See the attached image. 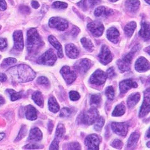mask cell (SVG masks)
<instances>
[{
    "instance_id": "12",
    "label": "cell",
    "mask_w": 150,
    "mask_h": 150,
    "mask_svg": "<svg viewBox=\"0 0 150 150\" xmlns=\"http://www.w3.org/2000/svg\"><path fill=\"white\" fill-rule=\"evenodd\" d=\"M150 110V98H149V88H148L144 92V99L142 103V106L139 111V117H143L147 115Z\"/></svg>"
},
{
    "instance_id": "57",
    "label": "cell",
    "mask_w": 150,
    "mask_h": 150,
    "mask_svg": "<svg viewBox=\"0 0 150 150\" xmlns=\"http://www.w3.org/2000/svg\"><path fill=\"white\" fill-rule=\"evenodd\" d=\"M5 99H3V97L0 96V105L3 104L5 103Z\"/></svg>"
},
{
    "instance_id": "47",
    "label": "cell",
    "mask_w": 150,
    "mask_h": 150,
    "mask_svg": "<svg viewBox=\"0 0 150 150\" xmlns=\"http://www.w3.org/2000/svg\"><path fill=\"white\" fill-rule=\"evenodd\" d=\"M49 149H50V150L59 149V141L57 139H56L55 138V139L53 141V142H52Z\"/></svg>"
},
{
    "instance_id": "50",
    "label": "cell",
    "mask_w": 150,
    "mask_h": 150,
    "mask_svg": "<svg viewBox=\"0 0 150 150\" xmlns=\"http://www.w3.org/2000/svg\"><path fill=\"white\" fill-rule=\"evenodd\" d=\"M41 147L40 146H38V144H29L28 145L25 146L24 148L26 149H40Z\"/></svg>"
},
{
    "instance_id": "53",
    "label": "cell",
    "mask_w": 150,
    "mask_h": 150,
    "mask_svg": "<svg viewBox=\"0 0 150 150\" xmlns=\"http://www.w3.org/2000/svg\"><path fill=\"white\" fill-rule=\"evenodd\" d=\"M79 31H80V30L78 29L77 28L74 27L73 28V29H72V31H71V33H72V35L73 36H76L78 34V33H79Z\"/></svg>"
},
{
    "instance_id": "14",
    "label": "cell",
    "mask_w": 150,
    "mask_h": 150,
    "mask_svg": "<svg viewBox=\"0 0 150 150\" xmlns=\"http://www.w3.org/2000/svg\"><path fill=\"white\" fill-rule=\"evenodd\" d=\"M149 62L143 57L138 58L135 63V69L138 72H145L149 69Z\"/></svg>"
},
{
    "instance_id": "20",
    "label": "cell",
    "mask_w": 150,
    "mask_h": 150,
    "mask_svg": "<svg viewBox=\"0 0 150 150\" xmlns=\"http://www.w3.org/2000/svg\"><path fill=\"white\" fill-rule=\"evenodd\" d=\"M43 137L42 132L38 128L35 127L33 128L30 131L29 136L28 137L29 141H39L42 140Z\"/></svg>"
},
{
    "instance_id": "15",
    "label": "cell",
    "mask_w": 150,
    "mask_h": 150,
    "mask_svg": "<svg viewBox=\"0 0 150 150\" xmlns=\"http://www.w3.org/2000/svg\"><path fill=\"white\" fill-rule=\"evenodd\" d=\"M14 48L17 50L21 51L24 48L23 35L21 31H16L13 33Z\"/></svg>"
},
{
    "instance_id": "18",
    "label": "cell",
    "mask_w": 150,
    "mask_h": 150,
    "mask_svg": "<svg viewBox=\"0 0 150 150\" xmlns=\"http://www.w3.org/2000/svg\"><path fill=\"white\" fill-rule=\"evenodd\" d=\"M108 39L112 43H117L119 41L120 33L117 28H111L107 31Z\"/></svg>"
},
{
    "instance_id": "54",
    "label": "cell",
    "mask_w": 150,
    "mask_h": 150,
    "mask_svg": "<svg viewBox=\"0 0 150 150\" xmlns=\"http://www.w3.org/2000/svg\"><path fill=\"white\" fill-rule=\"evenodd\" d=\"M31 5H32L33 8H35V9L38 8L40 7V4L38 3V2L36 1H33L31 2Z\"/></svg>"
},
{
    "instance_id": "33",
    "label": "cell",
    "mask_w": 150,
    "mask_h": 150,
    "mask_svg": "<svg viewBox=\"0 0 150 150\" xmlns=\"http://www.w3.org/2000/svg\"><path fill=\"white\" fill-rule=\"evenodd\" d=\"M81 43L82 45L88 52H92L94 49V46L91 42V40L87 39V38H83L81 40Z\"/></svg>"
},
{
    "instance_id": "63",
    "label": "cell",
    "mask_w": 150,
    "mask_h": 150,
    "mask_svg": "<svg viewBox=\"0 0 150 150\" xmlns=\"http://www.w3.org/2000/svg\"><path fill=\"white\" fill-rule=\"evenodd\" d=\"M0 29H1V26H0Z\"/></svg>"
},
{
    "instance_id": "7",
    "label": "cell",
    "mask_w": 150,
    "mask_h": 150,
    "mask_svg": "<svg viewBox=\"0 0 150 150\" xmlns=\"http://www.w3.org/2000/svg\"><path fill=\"white\" fill-rule=\"evenodd\" d=\"M93 63L87 59H82L78 61L74 64V68L81 74H85L92 66Z\"/></svg>"
},
{
    "instance_id": "17",
    "label": "cell",
    "mask_w": 150,
    "mask_h": 150,
    "mask_svg": "<svg viewBox=\"0 0 150 150\" xmlns=\"http://www.w3.org/2000/svg\"><path fill=\"white\" fill-rule=\"evenodd\" d=\"M65 50L67 56L71 59L77 58L80 54L77 47L72 43L67 44L65 47Z\"/></svg>"
},
{
    "instance_id": "31",
    "label": "cell",
    "mask_w": 150,
    "mask_h": 150,
    "mask_svg": "<svg viewBox=\"0 0 150 150\" xmlns=\"http://www.w3.org/2000/svg\"><path fill=\"white\" fill-rule=\"evenodd\" d=\"M125 112V106L123 103L118 104L117 106L115 107L114 111H112V116L113 117H120L122 116Z\"/></svg>"
},
{
    "instance_id": "42",
    "label": "cell",
    "mask_w": 150,
    "mask_h": 150,
    "mask_svg": "<svg viewBox=\"0 0 150 150\" xmlns=\"http://www.w3.org/2000/svg\"><path fill=\"white\" fill-rule=\"evenodd\" d=\"M71 114V110L70 108H64L62 109L61 111V113H60V117L65 118V117H68Z\"/></svg>"
},
{
    "instance_id": "6",
    "label": "cell",
    "mask_w": 150,
    "mask_h": 150,
    "mask_svg": "<svg viewBox=\"0 0 150 150\" xmlns=\"http://www.w3.org/2000/svg\"><path fill=\"white\" fill-rule=\"evenodd\" d=\"M48 24L50 28H55L59 31H64L68 27L67 21L61 17H52L49 20Z\"/></svg>"
},
{
    "instance_id": "8",
    "label": "cell",
    "mask_w": 150,
    "mask_h": 150,
    "mask_svg": "<svg viewBox=\"0 0 150 150\" xmlns=\"http://www.w3.org/2000/svg\"><path fill=\"white\" fill-rule=\"evenodd\" d=\"M87 28L93 36L99 37L103 34L104 27L100 22L95 21L90 22L87 25Z\"/></svg>"
},
{
    "instance_id": "19",
    "label": "cell",
    "mask_w": 150,
    "mask_h": 150,
    "mask_svg": "<svg viewBox=\"0 0 150 150\" xmlns=\"http://www.w3.org/2000/svg\"><path fill=\"white\" fill-rule=\"evenodd\" d=\"M48 41H49V42L53 46L56 50H57L59 57L62 58L64 54H63L62 45H61V43L58 42V40L56 39L54 36H50L48 37Z\"/></svg>"
},
{
    "instance_id": "60",
    "label": "cell",
    "mask_w": 150,
    "mask_h": 150,
    "mask_svg": "<svg viewBox=\"0 0 150 150\" xmlns=\"http://www.w3.org/2000/svg\"><path fill=\"white\" fill-rule=\"evenodd\" d=\"M147 137H148V138L149 137V130H148V132H147Z\"/></svg>"
},
{
    "instance_id": "34",
    "label": "cell",
    "mask_w": 150,
    "mask_h": 150,
    "mask_svg": "<svg viewBox=\"0 0 150 150\" xmlns=\"http://www.w3.org/2000/svg\"><path fill=\"white\" fill-rule=\"evenodd\" d=\"M65 132H66V129H65L64 126V125H62V123H60V124L58 125L57 130H56V132H55L56 139H57L58 141L61 140L63 137Z\"/></svg>"
},
{
    "instance_id": "22",
    "label": "cell",
    "mask_w": 150,
    "mask_h": 150,
    "mask_svg": "<svg viewBox=\"0 0 150 150\" xmlns=\"http://www.w3.org/2000/svg\"><path fill=\"white\" fill-rule=\"evenodd\" d=\"M140 1L139 0H127L125 2V6L129 12H135L139 9Z\"/></svg>"
},
{
    "instance_id": "64",
    "label": "cell",
    "mask_w": 150,
    "mask_h": 150,
    "mask_svg": "<svg viewBox=\"0 0 150 150\" xmlns=\"http://www.w3.org/2000/svg\"><path fill=\"white\" fill-rule=\"evenodd\" d=\"M0 58H1V56H0Z\"/></svg>"
},
{
    "instance_id": "45",
    "label": "cell",
    "mask_w": 150,
    "mask_h": 150,
    "mask_svg": "<svg viewBox=\"0 0 150 150\" xmlns=\"http://www.w3.org/2000/svg\"><path fill=\"white\" fill-rule=\"evenodd\" d=\"M38 83H39L40 85H48V83H49V81H48V79L45 76H41L38 78L37 80Z\"/></svg>"
},
{
    "instance_id": "3",
    "label": "cell",
    "mask_w": 150,
    "mask_h": 150,
    "mask_svg": "<svg viewBox=\"0 0 150 150\" xmlns=\"http://www.w3.org/2000/svg\"><path fill=\"white\" fill-rule=\"evenodd\" d=\"M99 117V112L95 108H92L81 116V121L87 125H92Z\"/></svg>"
},
{
    "instance_id": "56",
    "label": "cell",
    "mask_w": 150,
    "mask_h": 150,
    "mask_svg": "<svg viewBox=\"0 0 150 150\" xmlns=\"http://www.w3.org/2000/svg\"><path fill=\"white\" fill-rule=\"evenodd\" d=\"M48 130H49V132L51 133L52 129H53V128H54V124L52 121L49 122V123H48Z\"/></svg>"
},
{
    "instance_id": "55",
    "label": "cell",
    "mask_w": 150,
    "mask_h": 150,
    "mask_svg": "<svg viewBox=\"0 0 150 150\" xmlns=\"http://www.w3.org/2000/svg\"><path fill=\"white\" fill-rule=\"evenodd\" d=\"M6 80V76L3 73H1L0 74V81L3 82L5 81Z\"/></svg>"
},
{
    "instance_id": "44",
    "label": "cell",
    "mask_w": 150,
    "mask_h": 150,
    "mask_svg": "<svg viewBox=\"0 0 150 150\" xmlns=\"http://www.w3.org/2000/svg\"><path fill=\"white\" fill-rule=\"evenodd\" d=\"M69 98L71 100H78L80 98V96L79 93L76 91H71L69 92Z\"/></svg>"
},
{
    "instance_id": "5",
    "label": "cell",
    "mask_w": 150,
    "mask_h": 150,
    "mask_svg": "<svg viewBox=\"0 0 150 150\" xmlns=\"http://www.w3.org/2000/svg\"><path fill=\"white\" fill-rule=\"evenodd\" d=\"M108 76L106 73H104L100 69H97L92 74V76L90 78L89 81L92 84L99 86L104 84Z\"/></svg>"
},
{
    "instance_id": "37",
    "label": "cell",
    "mask_w": 150,
    "mask_h": 150,
    "mask_svg": "<svg viewBox=\"0 0 150 150\" xmlns=\"http://www.w3.org/2000/svg\"><path fill=\"white\" fill-rule=\"evenodd\" d=\"M104 119L103 117H98L97 120L95 122L96 123L94 125V129L97 131H100L104 126Z\"/></svg>"
},
{
    "instance_id": "10",
    "label": "cell",
    "mask_w": 150,
    "mask_h": 150,
    "mask_svg": "<svg viewBox=\"0 0 150 150\" xmlns=\"http://www.w3.org/2000/svg\"><path fill=\"white\" fill-rule=\"evenodd\" d=\"M85 143L88 149L98 150L99 148L100 139L96 134H91L86 137Z\"/></svg>"
},
{
    "instance_id": "35",
    "label": "cell",
    "mask_w": 150,
    "mask_h": 150,
    "mask_svg": "<svg viewBox=\"0 0 150 150\" xmlns=\"http://www.w3.org/2000/svg\"><path fill=\"white\" fill-rule=\"evenodd\" d=\"M6 91L10 95L11 100L12 101H15L21 99L22 96V92H17L12 89H7Z\"/></svg>"
},
{
    "instance_id": "30",
    "label": "cell",
    "mask_w": 150,
    "mask_h": 150,
    "mask_svg": "<svg viewBox=\"0 0 150 150\" xmlns=\"http://www.w3.org/2000/svg\"><path fill=\"white\" fill-rule=\"evenodd\" d=\"M139 139V134L137 132H133L130 135V136L127 142V147L129 148H131L137 144V142Z\"/></svg>"
},
{
    "instance_id": "62",
    "label": "cell",
    "mask_w": 150,
    "mask_h": 150,
    "mask_svg": "<svg viewBox=\"0 0 150 150\" xmlns=\"http://www.w3.org/2000/svg\"><path fill=\"white\" fill-rule=\"evenodd\" d=\"M146 1L147 2V3H148V4H149V0H146Z\"/></svg>"
},
{
    "instance_id": "40",
    "label": "cell",
    "mask_w": 150,
    "mask_h": 150,
    "mask_svg": "<svg viewBox=\"0 0 150 150\" xmlns=\"http://www.w3.org/2000/svg\"><path fill=\"white\" fill-rule=\"evenodd\" d=\"M26 134H27V129H26V127L25 125H23L22 127V128L19 132V134H18V136L16 138V141H20L22 138H24Z\"/></svg>"
},
{
    "instance_id": "38",
    "label": "cell",
    "mask_w": 150,
    "mask_h": 150,
    "mask_svg": "<svg viewBox=\"0 0 150 150\" xmlns=\"http://www.w3.org/2000/svg\"><path fill=\"white\" fill-rule=\"evenodd\" d=\"M106 95L110 100H112L115 97V91L112 87H108L106 90Z\"/></svg>"
},
{
    "instance_id": "52",
    "label": "cell",
    "mask_w": 150,
    "mask_h": 150,
    "mask_svg": "<svg viewBox=\"0 0 150 150\" xmlns=\"http://www.w3.org/2000/svg\"><path fill=\"white\" fill-rule=\"evenodd\" d=\"M20 10H21V12H22V13H28L30 12L29 8L26 6H21L20 7Z\"/></svg>"
},
{
    "instance_id": "48",
    "label": "cell",
    "mask_w": 150,
    "mask_h": 150,
    "mask_svg": "<svg viewBox=\"0 0 150 150\" xmlns=\"http://www.w3.org/2000/svg\"><path fill=\"white\" fill-rule=\"evenodd\" d=\"M7 47V42L5 38H0V50H4Z\"/></svg>"
},
{
    "instance_id": "13",
    "label": "cell",
    "mask_w": 150,
    "mask_h": 150,
    "mask_svg": "<svg viewBox=\"0 0 150 150\" xmlns=\"http://www.w3.org/2000/svg\"><path fill=\"white\" fill-rule=\"evenodd\" d=\"M111 128L113 132L120 136H125L128 132L129 125L127 123L113 122L111 124Z\"/></svg>"
},
{
    "instance_id": "28",
    "label": "cell",
    "mask_w": 150,
    "mask_h": 150,
    "mask_svg": "<svg viewBox=\"0 0 150 150\" xmlns=\"http://www.w3.org/2000/svg\"><path fill=\"white\" fill-rule=\"evenodd\" d=\"M48 108L52 112H57L59 111V105L54 97H50L48 99Z\"/></svg>"
},
{
    "instance_id": "46",
    "label": "cell",
    "mask_w": 150,
    "mask_h": 150,
    "mask_svg": "<svg viewBox=\"0 0 150 150\" xmlns=\"http://www.w3.org/2000/svg\"><path fill=\"white\" fill-rule=\"evenodd\" d=\"M67 149H81V146L78 142H72L67 146Z\"/></svg>"
},
{
    "instance_id": "49",
    "label": "cell",
    "mask_w": 150,
    "mask_h": 150,
    "mask_svg": "<svg viewBox=\"0 0 150 150\" xmlns=\"http://www.w3.org/2000/svg\"><path fill=\"white\" fill-rule=\"evenodd\" d=\"M107 76L109 78H112L113 77H115L116 76V73L115 69H113V67H110V69H108L107 71Z\"/></svg>"
},
{
    "instance_id": "32",
    "label": "cell",
    "mask_w": 150,
    "mask_h": 150,
    "mask_svg": "<svg viewBox=\"0 0 150 150\" xmlns=\"http://www.w3.org/2000/svg\"><path fill=\"white\" fill-rule=\"evenodd\" d=\"M32 99L35 103L39 106H42L43 104V97L42 93L39 91H36L33 93Z\"/></svg>"
},
{
    "instance_id": "43",
    "label": "cell",
    "mask_w": 150,
    "mask_h": 150,
    "mask_svg": "<svg viewBox=\"0 0 150 150\" xmlns=\"http://www.w3.org/2000/svg\"><path fill=\"white\" fill-rule=\"evenodd\" d=\"M111 146L116 149H120L122 148L123 142L119 139H115L111 142Z\"/></svg>"
},
{
    "instance_id": "29",
    "label": "cell",
    "mask_w": 150,
    "mask_h": 150,
    "mask_svg": "<svg viewBox=\"0 0 150 150\" xmlns=\"http://www.w3.org/2000/svg\"><path fill=\"white\" fill-rule=\"evenodd\" d=\"M136 28V23L134 21H132L127 24L124 28V31L126 35L129 37H131L133 35L134 30Z\"/></svg>"
},
{
    "instance_id": "11",
    "label": "cell",
    "mask_w": 150,
    "mask_h": 150,
    "mask_svg": "<svg viewBox=\"0 0 150 150\" xmlns=\"http://www.w3.org/2000/svg\"><path fill=\"white\" fill-rule=\"evenodd\" d=\"M61 73L67 84L72 83L76 78V74L69 66H64L61 70Z\"/></svg>"
},
{
    "instance_id": "23",
    "label": "cell",
    "mask_w": 150,
    "mask_h": 150,
    "mask_svg": "<svg viewBox=\"0 0 150 150\" xmlns=\"http://www.w3.org/2000/svg\"><path fill=\"white\" fill-rule=\"evenodd\" d=\"M25 117L29 120H35L38 117L37 111L35 108L31 106V105H29L26 107Z\"/></svg>"
},
{
    "instance_id": "1",
    "label": "cell",
    "mask_w": 150,
    "mask_h": 150,
    "mask_svg": "<svg viewBox=\"0 0 150 150\" xmlns=\"http://www.w3.org/2000/svg\"><path fill=\"white\" fill-rule=\"evenodd\" d=\"M12 79L18 83H25L35 79L36 73L31 67L25 64L17 65L7 70Z\"/></svg>"
},
{
    "instance_id": "25",
    "label": "cell",
    "mask_w": 150,
    "mask_h": 150,
    "mask_svg": "<svg viewBox=\"0 0 150 150\" xmlns=\"http://www.w3.org/2000/svg\"><path fill=\"white\" fill-rule=\"evenodd\" d=\"M100 1L101 0H83L78 5H80L83 10H87L99 4Z\"/></svg>"
},
{
    "instance_id": "51",
    "label": "cell",
    "mask_w": 150,
    "mask_h": 150,
    "mask_svg": "<svg viewBox=\"0 0 150 150\" xmlns=\"http://www.w3.org/2000/svg\"><path fill=\"white\" fill-rule=\"evenodd\" d=\"M6 3L5 0H0V11H4L6 9Z\"/></svg>"
},
{
    "instance_id": "61",
    "label": "cell",
    "mask_w": 150,
    "mask_h": 150,
    "mask_svg": "<svg viewBox=\"0 0 150 150\" xmlns=\"http://www.w3.org/2000/svg\"><path fill=\"white\" fill-rule=\"evenodd\" d=\"M149 143H150L149 142H148V143H147V144H147V146H148V148H149V147H150V146H149Z\"/></svg>"
},
{
    "instance_id": "36",
    "label": "cell",
    "mask_w": 150,
    "mask_h": 150,
    "mask_svg": "<svg viewBox=\"0 0 150 150\" xmlns=\"http://www.w3.org/2000/svg\"><path fill=\"white\" fill-rule=\"evenodd\" d=\"M101 103V96L100 94H94L91 97L90 103L92 106H98Z\"/></svg>"
},
{
    "instance_id": "24",
    "label": "cell",
    "mask_w": 150,
    "mask_h": 150,
    "mask_svg": "<svg viewBox=\"0 0 150 150\" xmlns=\"http://www.w3.org/2000/svg\"><path fill=\"white\" fill-rule=\"evenodd\" d=\"M140 98L141 96L138 92L133 93L130 95L128 99H127V105H128L129 108H131L137 104L139 101L140 100Z\"/></svg>"
},
{
    "instance_id": "4",
    "label": "cell",
    "mask_w": 150,
    "mask_h": 150,
    "mask_svg": "<svg viewBox=\"0 0 150 150\" xmlns=\"http://www.w3.org/2000/svg\"><path fill=\"white\" fill-rule=\"evenodd\" d=\"M56 61H57V57L54 54V52L52 49H50L47 51L45 53H44L42 56H40L37 62L40 64L53 66Z\"/></svg>"
},
{
    "instance_id": "16",
    "label": "cell",
    "mask_w": 150,
    "mask_h": 150,
    "mask_svg": "<svg viewBox=\"0 0 150 150\" xmlns=\"http://www.w3.org/2000/svg\"><path fill=\"white\" fill-rule=\"evenodd\" d=\"M120 90L121 93H125L132 88H137V84L136 82L132 80H126L121 81L119 84Z\"/></svg>"
},
{
    "instance_id": "2",
    "label": "cell",
    "mask_w": 150,
    "mask_h": 150,
    "mask_svg": "<svg viewBox=\"0 0 150 150\" xmlns=\"http://www.w3.org/2000/svg\"><path fill=\"white\" fill-rule=\"evenodd\" d=\"M27 50L31 56H36L43 47L44 43L35 28L30 29L27 34Z\"/></svg>"
},
{
    "instance_id": "58",
    "label": "cell",
    "mask_w": 150,
    "mask_h": 150,
    "mask_svg": "<svg viewBox=\"0 0 150 150\" xmlns=\"http://www.w3.org/2000/svg\"><path fill=\"white\" fill-rule=\"evenodd\" d=\"M5 136V134L4 133H0V141L2 140Z\"/></svg>"
},
{
    "instance_id": "59",
    "label": "cell",
    "mask_w": 150,
    "mask_h": 150,
    "mask_svg": "<svg viewBox=\"0 0 150 150\" xmlns=\"http://www.w3.org/2000/svg\"><path fill=\"white\" fill-rule=\"evenodd\" d=\"M110 1H111V2H115V1H118V0H110Z\"/></svg>"
},
{
    "instance_id": "26",
    "label": "cell",
    "mask_w": 150,
    "mask_h": 150,
    "mask_svg": "<svg viewBox=\"0 0 150 150\" xmlns=\"http://www.w3.org/2000/svg\"><path fill=\"white\" fill-rule=\"evenodd\" d=\"M139 36L146 40L149 39V25L146 22L142 23L141 28L139 31Z\"/></svg>"
},
{
    "instance_id": "39",
    "label": "cell",
    "mask_w": 150,
    "mask_h": 150,
    "mask_svg": "<svg viewBox=\"0 0 150 150\" xmlns=\"http://www.w3.org/2000/svg\"><path fill=\"white\" fill-rule=\"evenodd\" d=\"M52 7L56 9H64L67 7V4L64 2L55 1L52 4Z\"/></svg>"
},
{
    "instance_id": "41",
    "label": "cell",
    "mask_w": 150,
    "mask_h": 150,
    "mask_svg": "<svg viewBox=\"0 0 150 150\" xmlns=\"http://www.w3.org/2000/svg\"><path fill=\"white\" fill-rule=\"evenodd\" d=\"M17 62V60L15 58H7L5 59L4 61H3L1 66L2 67H7L10 65L16 63Z\"/></svg>"
},
{
    "instance_id": "9",
    "label": "cell",
    "mask_w": 150,
    "mask_h": 150,
    "mask_svg": "<svg viewBox=\"0 0 150 150\" xmlns=\"http://www.w3.org/2000/svg\"><path fill=\"white\" fill-rule=\"evenodd\" d=\"M98 57L100 62L104 65H107L108 64L111 62L112 59L111 52L106 45H103L101 48V50Z\"/></svg>"
},
{
    "instance_id": "21",
    "label": "cell",
    "mask_w": 150,
    "mask_h": 150,
    "mask_svg": "<svg viewBox=\"0 0 150 150\" xmlns=\"http://www.w3.org/2000/svg\"><path fill=\"white\" fill-rule=\"evenodd\" d=\"M113 13V10L103 6L97 7L94 12V15L96 17H106Z\"/></svg>"
},
{
    "instance_id": "27",
    "label": "cell",
    "mask_w": 150,
    "mask_h": 150,
    "mask_svg": "<svg viewBox=\"0 0 150 150\" xmlns=\"http://www.w3.org/2000/svg\"><path fill=\"white\" fill-rule=\"evenodd\" d=\"M131 62L123 57L122 59H120L117 62L119 69L122 71H127L130 69Z\"/></svg>"
}]
</instances>
